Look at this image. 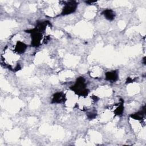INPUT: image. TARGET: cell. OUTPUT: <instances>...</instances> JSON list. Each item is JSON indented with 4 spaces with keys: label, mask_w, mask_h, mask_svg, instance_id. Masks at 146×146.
Masks as SVG:
<instances>
[{
    "label": "cell",
    "mask_w": 146,
    "mask_h": 146,
    "mask_svg": "<svg viewBox=\"0 0 146 146\" xmlns=\"http://www.w3.org/2000/svg\"><path fill=\"white\" fill-rule=\"evenodd\" d=\"M70 89L76 94L81 96H86L89 92L88 90L86 88L85 79L82 76L76 79L75 83L70 87Z\"/></svg>",
    "instance_id": "6da1fadb"
},
{
    "label": "cell",
    "mask_w": 146,
    "mask_h": 146,
    "mask_svg": "<svg viewBox=\"0 0 146 146\" xmlns=\"http://www.w3.org/2000/svg\"><path fill=\"white\" fill-rule=\"evenodd\" d=\"M104 17L109 21H112L115 17V12L111 9H106L102 13Z\"/></svg>",
    "instance_id": "52a82bcc"
},
{
    "label": "cell",
    "mask_w": 146,
    "mask_h": 146,
    "mask_svg": "<svg viewBox=\"0 0 146 146\" xmlns=\"http://www.w3.org/2000/svg\"><path fill=\"white\" fill-rule=\"evenodd\" d=\"M143 63L145 64V57H144V58H143Z\"/></svg>",
    "instance_id": "4fadbf2b"
},
{
    "label": "cell",
    "mask_w": 146,
    "mask_h": 146,
    "mask_svg": "<svg viewBox=\"0 0 146 146\" xmlns=\"http://www.w3.org/2000/svg\"><path fill=\"white\" fill-rule=\"evenodd\" d=\"M92 99L94 101H96V102H97L98 100L99 99V98H98L97 96H95V95H93V96H92Z\"/></svg>",
    "instance_id": "7c38bea8"
},
{
    "label": "cell",
    "mask_w": 146,
    "mask_h": 146,
    "mask_svg": "<svg viewBox=\"0 0 146 146\" xmlns=\"http://www.w3.org/2000/svg\"><path fill=\"white\" fill-rule=\"evenodd\" d=\"M145 106H144L143 107V109L141 111H140L135 113L131 115L130 116L132 118L136 119V120H141L143 118V116L145 115Z\"/></svg>",
    "instance_id": "ba28073f"
},
{
    "label": "cell",
    "mask_w": 146,
    "mask_h": 146,
    "mask_svg": "<svg viewBox=\"0 0 146 146\" xmlns=\"http://www.w3.org/2000/svg\"><path fill=\"white\" fill-rule=\"evenodd\" d=\"M124 101L123 99L120 100V103L119 105V106L117 107V108L115 110L114 113L115 114V115H117V116H120L121 115L122 113H123L124 111Z\"/></svg>",
    "instance_id": "30bf717a"
},
{
    "label": "cell",
    "mask_w": 146,
    "mask_h": 146,
    "mask_svg": "<svg viewBox=\"0 0 146 146\" xmlns=\"http://www.w3.org/2000/svg\"><path fill=\"white\" fill-rule=\"evenodd\" d=\"M105 78L107 80L116 82L118 79V72L116 70L107 72L105 74Z\"/></svg>",
    "instance_id": "5b68a950"
},
{
    "label": "cell",
    "mask_w": 146,
    "mask_h": 146,
    "mask_svg": "<svg viewBox=\"0 0 146 146\" xmlns=\"http://www.w3.org/2000/svg\"><path fill=\"white\" fill-rule=\"evenodd\" d=\"M77 6L78 4L75 1H70L67 2L62 10L61 15H65L74 13L76 10Z\"/></svg>",
    "instance_id": "3957f363"
},
{
    "label": "cell",
    "mask_w": 146,
    "mask_h": 146,
    "mask_svg": "<svg viewBox=\"0 0 146 146\" xmlns=\"http://www.w3.org/2000/svg\"><path fill=\"white\" fill-rule=\"evenodd\" d=\"M26 31L28 33H30L31 35V46L35 47H38L40 44V40L42 36V33L39 31L36 27L26 30Z\"/></svg>",
    "instance_id": "7a4b0ae2"
},
{
    "label": "cell",
    "mask_w": 146,
    "mask_h": 146,
    "mask_svg": "<svg viewBox=\"0 0 146 146\" xmlns=\"http://www.w3.org/2000/svg\"><path fill=\"white\" fill-rule=\"evenodd\" d=\"M66 100L65 95L61 92H56L54 94L51 103H61Z\"/></svg>",
    "instance_id": "277c9868"
},
{
    "label": "cell",
    "mask_w": 146,
    "mask_h": 146,
    "mask_svg": "<svg viewBox=\"0 0 146 146\" xmlns=\"http://www.w3.org/2000/svg\"><path fill=\"white\" fill-rule=\"evenodd\" d=\"M96 116V112L95 111H91L87 114V117L90 119H94Z\"/></svg>",
    "instance_id": "8fae6325"
},
{
    "label": "cell",
    "mask_w": 146,
    "mask_h": 146,
    "mask_svg": "<svg viewBox=\"0 0 146 146\" xmlns=\"http://www.w3.org/2000/svg\"><path fill=\"white\" fill-rule=\"evenodd\" d=\"M27 47V46L25 43L21 41H18L15 46L14 51L18 54H22L26 51Z\"/></svg>",
    "instance_id": "8992f818"
},
{
    "label": "cell",
    "mask_w": 146,
    "mask_h": 146,
    "mask_svg": "<svg viewBox=\"0 0 146 146\" xmlns=\"http://www.w3.org/2000/svg\"><path fill=\"white\" fill-rule=\"evenodd\" d=\"M49 23V22L48 21H43V22H38V23H36V28L38 29V30L39 31H40V33H42L43 31H44L46 29V27L47 26V25Z\"/></svg>",
    "instance_id": "9c48e42d"
}]
</instances>
